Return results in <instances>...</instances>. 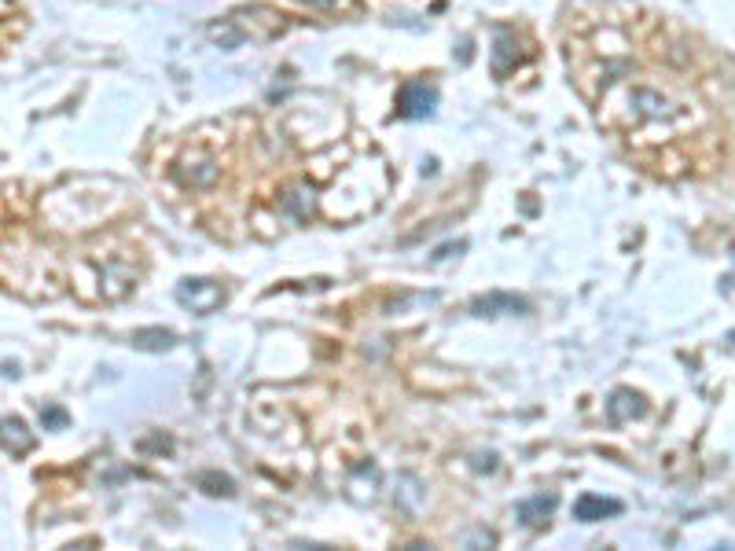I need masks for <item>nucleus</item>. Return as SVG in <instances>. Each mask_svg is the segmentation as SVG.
I'll return each mask as SVG.
<instances>
[{"label": "nucleus", "instance_id": "20e7f679", "mask_svg": "<svg viewBox=\"0 0 735 551\" xmlns=\"http://www.w3.org/2000/svg\"><path fill=\"white\" fill-rule=\"evenodd\" d=\"M177 298H181L184 305H192L195 313H214L217 305L225 302V291L210 280H184L181 287H177Z\"/></svg>", "mask_w": 735, "mask_h": 551}, {"label": "nucleus", "instance_id": "ddd939ff", "mask_svg": "<svg viewBox=\"0 0 735 551\" xmlns=\"http://www.w3.org/2000/svg\"><path fill=\"white\" fill-rule=\"evenodd\" d=\"M298 4H306V8H317V12H331L339 0H298Z\"/></svg>", "mask_w": 735, "mask_h": 551}, {"label": "nucleus", "instance_id": "1a4fd4ad", "mask_svg": "<svg viewBox=\"0 0 735 551\" xmlns=\"http://www.w3.org/2000/svg\"><path fill=\"white\" fill-rule=\"evenodd\" d=\"M555 511V496H533V500H522L519 504V518H522V526H544L548 522V515Z\"/></svg>", "mask_w": 735, "mask_h": 551}, {"label": "nucleus", "instance_id": "0eeeda50", "mask_svg": "<svg viewBox=\"0 0 735 551\" xmlns=\"http://www.w3.org/2000/svg\"><path fill=\"white\" fill-rule=\"evenodd\" d=\"M644 412V397L633 394V390H614L611 401H607V416L611 423H625V419H633Z\"/></svg>", "mask_w": 735, "mask_h": 551}, {"label": "nucleus", "instance_id": "6e6552de", "mask_svg": "<svg viewBox=\"0 0 735 551\" xmlns=\"http://www.w3.org/2000/svg\"><path fill=\"white\" fill-rule=\"evenodd\" d=\"M530 302H522L515 294H486V298H478L475 302V313L478 316H497V313H526Z\"/></svg>", "mask_w": 735, "mask_h": 551}, {"label": "nucleus", "instance_id": "7ed1b4c3", "mask_svg": "<svg viewBox=\"0 0 735 551\" xmlns=\"http://www.w3.org/2000/svg\"><path fill=\"white\" fill-rule=\"evenodd\" d=\"M438 107V89L427 85V81H405L401 92H397V114L416 122V118H430Z\"/></svg>", "mask_w": 735, "mask_h": 551}, {"label": "nucleus", "instance_id": "f257e3e1", "mask_svg": "<svg viewBox=\"0 0 735 551\" xmlns=\"http://www.w3.org/2000/svg\"><path fill=\"white\" fill-rule=\"evenodd\" d=\"M673 118H680V107L662 89H651V85L629 89V129L662 125V122H673Z\"/></svg>", "mask_w": 735, "mask_h": 551}, {"label": "nucleus", "instance_id": "9b49d317", "mask_svg": "<svg viewBox=\"0 0 735 551\" xmlns=\"http://www.w3.org/2000/svg\"><path fill=\"white\" fill-rule=\"evenodd\" d=\"M133 342L140 349H170L173 346V335H170V331H136Z\"/></svg>", "mask_w": 735, "mask_h": 551}, {"label": "nucleus", "instance_id": "f03ea898", "mask_svg": "<svg viewBox=\"0 0 735 551\" xmlns=\"http://www.w3.org/2000/svg\"><path fill=\"white\" fill-rule=\"evenodd\" d=\"M85 269H92V283H100V298L103 302H114V298H122L129 287H136V272L125 265L122 254H107V261L100 254H92L85 261Z\"/></svg>", "mask_w": 735, "mask_h": 551}, {"label": "nucleus", "instance_id": "423d86ee", "mask_svg": "<svg viewBox=\"0 0 735 551\" xmlns=\"http://www.w3.org/2000/svg\"><path fill=\"white\" fill-rule=\"evenodd\" d=\"M618 511H622V504H618V500H611V496H596V493H585L574 504L577 522H600V518L618 515Z\"/></svg>", "mask_w": 735, "mask_h": 551}, {"label": "nucleus", "instance_id": "39448f33", "mask_svg": "<svg viewBox=\"0 0 735 551\" xmlns=\"http://www.w3.org/2000/svg\"><path fill=\"white\" fill-rule=\"evenodd\" d=\"M519 59H522V48L515 30H497V37H493V78L504 81L511 70L519 67Z\"/></svg>", "mask_w": 735, "mask_h": 551}, {"label": "nucleus", "instance_id": "9d476101", "mask_svg": "<svg viewBox=\"0 0 735 551\" xmlns=\"http://www.w3.org/2000/svg\"><path fill=\"white\" fill-rule=\"evenodd\" d=\"M4 449L15 452V456H23V452L34 449V438L26 434V423H23V419H15V416L4 419Z\"/></svg>", "mask_w": 735, "mask_h": 551}, {"label": "nucleus", "instance_id": "f8f14e48", "mask_svg": "<svg viewBox=\"0 0 735 551\" xmlns=\"http://www.w3.org/2000/svg\"><path fill=\"white\" fill-rule=\"evenodd\" d=\"M41 419H45L48 427H63V423H67V412H63V408H48V412H41Z\"/></svg>", "mask_w": 735, "mask_h": 551}]
</instances>
